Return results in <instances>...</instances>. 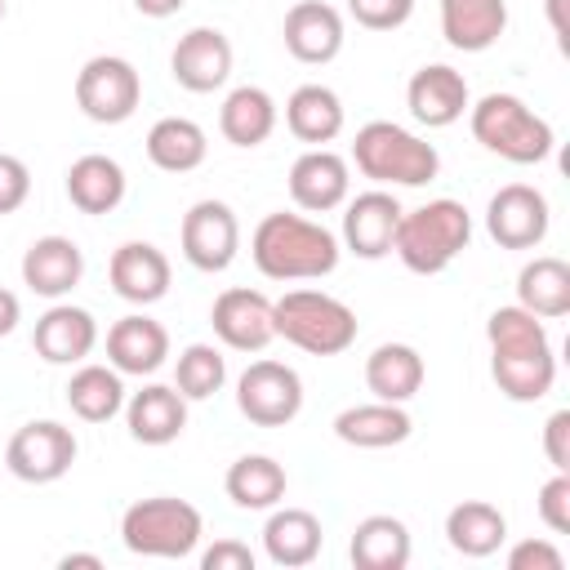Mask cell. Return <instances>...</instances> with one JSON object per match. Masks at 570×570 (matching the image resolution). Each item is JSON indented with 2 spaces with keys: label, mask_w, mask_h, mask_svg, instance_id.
Returning a JSON list of instances; mask_svg holds the SVG:
<instances>
[{
  "label": "cell",
  "mask_w": 570,
  "mask_h": 570,
  "mask_svg": "<svg viewBox=\"0 0 570 570\" xmlns=\"http://www.w3.org/2000/svg\"><path fill=\"white\" fill-rule=\"evenodd\" d=\"M472 245V214L454 196H436L419 209H401L392 254L414 276H441Z\"/></svg>",
  "instance_id": "obj_3"
},
{
  "label": "cell",
  "mask_w": 570,
  "mask_h": 570,
  "mask_svg": "<svg viewBox=\"0 0 570 570\" xmlns=\"http://www.w3.org/2000/svg\"><path fill=\"white\" fill-rule=\"evenodd\" d=\"M18 321H22V303H18L13 289L0 285V338H9V334L18 330Z\"/></svg>",
  "instance_id": "obj_44"
},
{
  "label": "cell",
  "mask_w": 570,
  "mask_h": 570,
  "mask_svg": "<svg viewBox=\"0 0 570 570\" xmlns=\"http://www.w3.org/2000/svg\"><path fill=\"white\" fill-rule=\"evenodd\" d=\"M410 525L392 512H374L365 521H356L352 539H347V557L356 570H405L410 566Z\"/></svg>",
  "instance_id": "obj_28"
},
{
  "label": "cell",
  "mask_w": 570,
  "mask_h": 570,
  "mask_svg": "<svg viewBox=\"0 0 570 570\" xmlns=\"http://www.w3.org/2000/svg\"><path fill=\"white\" fill-rule=\"evenodd\" d=\"M223 490H227V499H232L240 512H267V508H276V503L285 499L289 476H285V468H281L272 454H240V459L227 468Z\"/></svg>",
  "instance_id": "obj_34"
},
{
  "label": "cell",
  "mask_w": 570,
  "mask_h": 570,
  "mask_svg": "<svg viewBox=\"0 0 570 570\" xmlns=\"http://www.w3.org/2000/svg\"><path fill=\"white\" fill-rule=\"evenodd\" d=\"M428 379V365L419 356V347L410 343H379L370 356H365V387L374 392V401H414L419 387Z\"/></svg>",
  "instance_id": "obj_29"
},
{
  "label": "cell",
  "mask_w": 570,
  "mask_h": 570,
  "mask_svg": "<svg viewBox=\"0 0 570 570\" xmlns=\"http://www.w3.org/2000/svg\"><path fill=\"white\" fill-rule=\"evenodd\" d=\"M343 120H347L343 98H338L330 85H298V89L289 94V102H285V125H289V134H294L298 142H307V147L334 142V138L343 134Z\"/></svg>",
  "instance_id": "obj_32"
},
{
  "label": "cell",
  "mask_w": 570,
  "mask_h": 570,
  "mask_svg": "<svg viewBox=\"0 0 570 570\" xmlns=\"http://www.w3.org/2000/svg\"><path fill=\"white\" fill-rule=\"evenodd\" d=\"M125 191H129V178H125L120 160H111L102 151H85L67 165V200L80 214H94V218L111 214V209H120Z\"/></svg>",
  "instance_id": "obj_26"
},
{
  "label": "cell",
  "mask_w": 570,
  "mask_h": 570,
  "mask_svg": "<svg viewBox=\"0 0 570 570\" xmlns=\"http://www.w3.org/2000/svg\"><path fill=\"white\" fill-rule=\"evenodd\" d=\"M125 428L138 445H169L187 428V396L174 383H147L125 396Z\"/></svg>",
  "instance_id": "obj_23"
},
{
  "label": "cell",
  "mask_w": 570,
  "mask_h": 570,
  "mask_svg": "<svg viewBox=\"0 0 570 570\" xmlns=\"http://www.w3.org/2000/svg\"><path fill=\"white\" fill-rule=\"evenodd\" d=\"M445 543L472 561L494 557L508 543V517L485 499H463L445 512Z\"/></svg>",
  "instance_id": "obj_30"
},
{
  "label": "cell",
  "mask_w": 570,
  "mask_h": 570,
  "mask_svg": "<svg viewBox=\"0 0 570 570\" xmlns=\"http://www.w3.org/2000/svg\"><path fill=\"white\" fill-rule=\"evenodd\" d=\"M67 405L80 423H107L125 410V374L111 365H89L80 361V370L67 379Z\"/></svg>",
  "instance_id": "obj_36"
},
{
  "label": "cell",
  "mask_w": 570,
  "mask_h": 570,
  "mask_svg": "<svg viewBox=\"0 0 570 570\" xmlns=\"http://www.w3.org/2000/svg\"><path fill=\"white\" fill-rule=\"evenodd\" d=\"M27 196H31V169H27V160L0 151V218L13 214V209H22Z\"/></svg>",
  "instance_id": "obj_40"
},
{
  "label": "cell",
  "mask_w": 570,
  "mask_h": 570,
  "mask_svg": "<svg viewBox=\"0 0 570 570\" xmlns=\"http://www.w3.org/2000/svg\"><path fill=\"white\" fill-rule=\"evenodd\" d=\"M410 432H414V419L396 401H365V405H347L334 414V436L356 450H387V445L410 441Z\"/></svg>",
  "instance_id": "obj_25"
},
{
  "label": "cell",
  "mask_w": 570,
  "mask_h": 570,
  "mask_svg": "<svg viewBox=\"0 0 570 570\" xmlns=\"http://www.w3.org/2000/svg\"><path fill=\"white\" fill-rule=\"evenodd\" d=\"M236 410L254 428H285L303 410V379L285 361H249L245 374L236 379Z\"/></svg>",
  "instance_id": "obj_10"
},
{
  "label": "cell",
  "mask_w": 570,
  "mask_h": 570,
  "mask_svg": "<svg viewBox=\"0 0 570 570\" xmlns=\"http://www.w3.org/2000/svg\"><path fill=\"white\" fill-rule=\"evenodd\" d=\"M200 570H254V552L240 539H214L200 552Z\"/></svg>",
  "instance_id": "obj_43"
},
{
  "label": "cell",
  "mask_w": 570,
  "mask_h": 570,
  "mask_svg": "<svg viewBox=\"0 0 570 570\" xmlns=\"http://www.w3.org/2000/svg\"><path fill=\"white\" fill-rule=\"evenodd\" d=\"M183 258L196 272H227L240 249V223L227 200H196L178 227Z\"/></svg>",
  "instance_id": "obj_12"
},
{
  "label": "cell",
  "mask_w": 570,
  "mask_h": 570,
  "mask_svg": "<svg viewBox=\"0 0 570 570\" xmlns=\"http://www.w3.org/2000/svg\"><path fill=\"white\" fill-rule=\"evenodd\" d=\"M325 548V530H321V517L307 512V508H267V521H263V552L272 566L281 570H298V566H312Z\"/></svg>",
  "instance_id": "obj_24"
},
{
  "label": "cell",
  "mask_w": 570,
  "mask_h": 570,
  "mask_svg": "<svg viewBox=\"0 0 570 570\" xmlns=\"http://www.w3.org/2000/svg\"><path fill=\"white\" fill-rule=\"evenodd\" d=\"M165 361H169V330L156 316L129 312L107 330V365L111 370L142 379V374H156Z\"/></svg>",
  "instance_id": "obj_22"
},
{
  "label": "cell",
  "mask_w": 570,
  "mask_h": 570,
  "mask_svg": "<svg viewBox=\"0 0 570 570\" xmlns=\"http://www.w3.org/2000/svg\"><path fill=\"white\" fill-rule=\"evenodd\" d=\"M227 383V356L214 347V343H187L178 352V365H174V387L187 396V401H209L214 392H223Z\"/></svg>",
  "instance_id": "obj_37"
},
{
  "label": "cell",
  "mask_w": 570,
  "mask_h": 570,
  "mask_svg": "<svg viewBox=\"0 0 570 570\" xmlns=\"http://www.w3.org/2000/svg\"><path fill=\"white\" fill-rule=\"evenodd\" d=\"M468 125L472 138L508 165H539L557 147L552 125L517 94H485L481 102L468 107Z\"/></svg>",
  "instance_id": "obj_5"
},
{
  "label": "cell",
  "mask_w": 570,
  "mask_h": 570,
  "mask_svg": "<svg viewBox=\"0 0 570 570\" xmlns=\"http://www.w3.org/2000/svg\"><path fill=\"white\" fill-rule=\"evenodd\" d=\"M183 4H187V0H134V9H138L142 18H174Z\"/></svg>",
  "instance_id": "obj_45"
},
{
  "label": "cell",
  "mask_w": 570,
  "mask_h": 570,
  "mask_svg": "<svg viewBox=\"0 0 570 570\" xmlns=\"http://www.w3.org/2000/svg\"><path fill=\"white\" fill-rule=\"evenodd\" d=\"M552 227L548 196L530 183H503L485 205V232L503 249H539Z\"/></svg>",
  "instance_id": "obj_11"
},
{
  "label": "cell",
  "mask_w": 570,
  "mask_h": 570,
  "mask_svg": "<svg viewBox=\"0 0 570 570\" xmlns=\"http://www.w3.org/2000/svg\"><path fill=\"white\" fill-rule=\"evenodd\" d=\"M142 102V76L120 53H94L76 71V107L94 125H125Z\"/></svg>",
  "instance_id": "obj_8"
},
{
  "label": "cell",
  "mask_w": 570,
  "mask_h": 570,
  "mask_svg": "<svg viewBox=\"0 0 570 570\" xmlns=\"http://www.w3.org/2000/svg\"><path fill=\"white\" fill-rule=\"evenodd\" d=\"M0 18H4V0H0Z\"/></svg>",
  "instance_id": "obj_48"
},
{
  "label": "cell",
  "mask_w": 570,
  "mask_h": 570,
  "mask_svg": "<svg viewBox=\"0 0 570 570\" xmlns=\"http://www.w3.org/2000/svg\"><path fill=\"white\" fill-rule=\"evenodd\" d=\"M80 445L76 432L58 419H31L22 423L4 445V468L27 485H53L71 472Z\"/></svg>",
  "instance_id": "obj_9"
},
{
  "label": "cell",
  "mask_w": 570,
  "mask_h": 570,
  "mask_svg": "<svg viewBox=\"0 0 570 570\" xmlns=\"http://www.w3.org/2000/svg\"><path fill=\"white\" fill-rule=\"evenodd\" d=\"M18 272H22V285H27L31 294L58 303V298H67V294L85 281V249H80L71 236L49 232V236H40V240L27 245Z\"/></svg>",
  "instance_id": "obj_19"
},
{
  "label": "cell",
  "mask_w": 570,
  "mask_h": 570,
  "mask_svg": "<svg viewBox=\"0 0 570 570\" xmlns=\"http://www.w3.org/2000/svg\"><path fill=\"white\" fill-rule=\"evenodd\" d=\"M205 156H209V138L187 116H160L147 129V160L165 174H191L205 165Z\"/></svg>",
  "instance_id": "obj_35"
},
{
  "label": "cell",
  "mask_w": 570,
  "mask_h": 570,
  "mask_svg": "<svg viewBox=\"0 0 570 570\" xmlns=\"http://www.w3.org/2000/svg\"><path fill=\"white\" fill-rule=\"evenodd\" d=\"M405 107L419 125L428 129H445L454 120H463V111L472 107V94H468V80L463 71H454L450 62H428L410 76L405 85Z\"/></svg>",
  "instance_id": "obj_18"
},
{
  "label": "cell",
  "mask_w": 570,
  "mask_h": 570,
  "mask_svg": "<svg viewBox=\"0 0 570 570\" xmlns=\"http://www.w3.org/2000/svg\"><path fill=\"white\" fill-rule=\"evenodd\" d=\"M352 165L374 187H423L441 174V151L396 120H370L352 138Z\"/></svg>",
  "instance_id": "obj_4"
},
{
  "label": "cell",
  "mask_w": 570,
  "mask_h": 570,
  "mask_svg": "<svg viewBox=\"0 0 570 570\" xmlns=\"http://www.w3.org/2000/svg\"><path fill=\"white\" fill-rule=\"evenodd\" d=\"M58 566H62V570H76V566L102 570V557H98V552H67V557H58Z\"/></svg>",
  "instance_id": "obj_46"
},
{
  "label": "cell",
  "mask_w": 570,
  "mask_h": 570,
  "mask_svg": "<svg viewBox=\"0 0 570 570\" xmlns=\"http://www.w3.org/2000/svg\"><path fill=\"white\" fill-rule=\"evenodd\" d=\"M347 13L365 31H396V27L410 22L414 0H347Z\"/></svg>",
  "instance_id": "obj_38"
},
{
  "label": "cell",
  "mask_w": 570,
  "mask_h": 570,
  "mask_svg": "<svg viewBox=\"0 0 570 570\" xmlns=\"http://www.w3.org/2000/svg\"><path fill=\"white\" fill-rule=\"evenodd\" d=\"M36 356L49 361V365H80L89 361V352L98 347V321L89 307H76V303H53L45 316H36Z\"/></svg>",
  "instance_id": "obj_21"
},
{
  "label": "cell",
  "mask_w": 570,
  "mask_h": 570,
  "mask_svg": "<svg viewBox=\"0 0 570 570\" xmlns=\"http://www.w3.org/2000/svg\"><path fill=\"white\" fill-rule=\"evenodd\" d=\"M200 534H205L200 508L187 499H174V494H151L120 512V543L134 557L183 561L200 548Z\"/></svg>",
  "instance_id": "obj_6"
},
{
  "label": "cell",
  "mask_w": 570,
  "mask_h": 570,
  "mask_svg": "<svg viewBox=\"0 0 570 570\" xmlns=\"http://www.w3.org/2000/svg\"><path fill=\"white\" fill-rule=\"evenodd\" d=\"M508 31V0H441V36L459 53H485Z\"/></svg>",
  "instance_id": "obj_27"
},
{
  "label": "cell",
  "mask_w": 570,
  "mask_h": 570,
  "mask_svg": "<svg viewBox=\"0 0 570 570\" xmlns=\"http://www.w3.org/2000/svg\"><path fill=\"white\" fill-rule=\"evenodd\" d=\"M169 76L187 94H214L232 76V40L218 27H191L169 53Z\"/></svg>",
  "instance_id": "obj_17"
},
{
  "label": "cell",
  "mask_w": 570,
  "mask_h": 570,
  "mask_svg": "<svg viewBox=\"0 0 570 570\" xmlns=\"http://www.w3.org/2000/svg\"><path fill=\"white\" fill-rule=\"evenodd\" d=\"M566 557L552 539H521L508 548V570H561Z\"/></svg>",
  "instance_id": "obj_41"
},
{
  "label": "cell",
  "mask_w": 570,
  "mask_h": 570,
  "mask_svg": "<svg viewBox=\"0 0 570 570\" xmlns=\"http://www.w3.org/2000/svg\"><path fill=\"white\" fill-rule=\"evenodd\" d=\"M396 223H401V200H396L387 187H370V191L343 200V232H338V245L352 249V254L365 258V263L387 258V254H392Z\"/></svg>",
  "instance_id": "obj_13"
},
{
  "label": "cell",
  "mask_w": 570,
  "mask_h": 570,
  "mask_svg": "<svg viewBox=\"0 0 570 570\" xmlns=\"http://www.w3.org/2000/svg\"><path fill=\"white\" fill-rule=\"evenodd\" d=\"M281 40H285V49H289L298 62L325 67V62H334V58L343 53V40H347L343 13H338L334 4H325V0H298V4L285 9Z\"/></svg>",
  "instance_id": "obj_15"
},
{
  "label": "cell",
  "mask_w": 570,
  "mask_h": 570,
  "mask_svg": "<svg viewBox=\"0 0 570 570\" xmlns=\"http://www.w3.org/2000/svg\"><path fill=\"white\" fill-rule=\"evenodd\" d=\"M485 343H490V379L508 401L530 405L552 392L557 352L534 312H525L517 303L494 307L485 321Z\"/></svg>",
  "instance_id": "obj_1"
},
{
  "label": "cell",
  "mask_w": 570,
  "mask_h": 570,
  "mask_svg": "<svg viewBox=\"0 0 570 570\" xmlns=\"http://www.w3.org/2000/svg\"><path fill=\"white\" fill-rule=\"evenodd\" d=\"M209 325H214L218 343L232 347V352H263L276 338L272 298L263 289H249V285L223 289L209 307Z\"/></svg>",
  "instance_id": "obj_14"
},
{
  "label": "cell",
  "mask_w": 570,
  "mask_h": 570,
  "mask_svg": "<svg viewBox=\"0 0 570 570\" xmlns=\"http://www.w3.org/2000/svg\"><path fill=\"white\" fill-rule=\"evenodd\" d=\"M539 521L552 530V534H570V472H552L543 485H539Z\"/></svg>",
  "instance_id": "obj_39"
},
{
  "label": "cell",
  "mask_w": 570,
  "mask_h": 570,
  "mask_svg": "<svg viewBox=\"0 0 570 570\" xmlns=\"http://www.w3.org/2000/svg\"><path fill=\"white\" fill-rule=\"evenodd\" d=\"M272 321H276V338L294 343L307 356H338L356 343V312L325 294V289H289L272 303Z\"/></svg>",
  "instance_id": "obj_7"
},
{
  "label": "cell",
  "mask_w": 570,
  "mask_h": 570,
  "mask_svg": "<svg viewBox=\"0 0 570 570\" xmlns=\"http://www.w3.org/2000/svg\"><path fill=\"white\" fill-rule=\"evenodd\" d=\"M276 120H281L276 98L263 85H236L218 107V129L232 147H263Z\"/></svg>",
  "instance_id": "obj_31"
},
{
  "label": "cell",
  "mask_w": 570,
  "mask_h": 570,
  "mask_svg": "<svg viewBox=\"0 0 570 570\" xmlns=\"http://www.w3.org/2000/svg\"><path fill=\"white\" fill-rule=\"evenodd\" d=\"M107 281L125 303L151 307L169 294L174 267H169L165 249H156L151 240H125V245H116V254L107 263Z\"/></svg>",
  "instance_id": "obj_20"
},
{
  "label": "cell",
  "mask_w": 570,
  "mask_h": 570,
  "mask_svg": "<svg viewBox=\"0 0 570 570\" xmlns=\"http://www.w3.org/2000/svg\"><path fill=\"white\" fill-rule=\"evenodd\" d=\"M543 454L552 472H570V410H552L543 423Z\"/></svg>",
  "instance_id": "obj_42"
},
{
  "label": "cell",
  "mask_w": 570,
  "mask_h": 570,
  "mask_svg": "<svg viewBox=\"0 0 570 570\" xmlns=\"http://www.w3.org/2000/svg\"><path fill=\"white\" fill-rule=\"evenodd\" d=\"M352 196V165L330 147H307L289 165V200L303 214H330Z\"/></svg>",
  "instance_id": "obj_16"
},
{
  "label": "cell",
  "mask_w": 570,
  "mask_h": 570,
  "mask_svg": "<svg viewBox=\"0 0 570 570\" xmlns=\"http://www.w3.org/2000/svg\"><path fill=\"white\" fill-rule=\"evenodd\" d=\"M517 307L534 312L539 321H557L570 312V263L557 254H534L517 272Z\"/></svg>",
  "instance_id": "obj_33"
},
{
  "label": "cell",
  "mask_w": 570,
  "mask_h": 570,
  "mask_svg": "<svg viewBox=\"0 0 570 570\" xmlns=\"http://www.w3.org/2000/svg\"><path fill=\"white\" fill-rule=\"evenodd\" d=\"M338 236L303 214H263L249 236V258L267 281H321L338 267Z\"/></svg>",
  "instance_id": "obj_2"
},
{
  "label": "cell",
  "mask_w": 570,
  "mask_h": 570,
  "mask_svg": "<svg viewBox=\"0 0 570 570\" xmlns=\"http://www.w3.org/2000/svg\"><path fill=\"white\" fill-rule=\"evenodd\" d=\"M548 18H552V31H557V40L566 45V36H570V27H566V0H548Z\"/></svg>",
  "instance_id": "obj_47"
}]
</instances>
